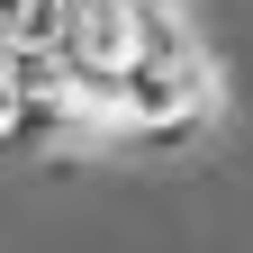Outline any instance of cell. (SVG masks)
I'll list each match as a JSON object with an SVG mask.
<instances>
[{"mask_svg": "<svg viewBox=\"0 0 253 253\" xmlns=\"http://www.w3.org/2000/svg\"><path fill=\"white\" fill-rule=\"evenodd\" d=\"M18 18H27V0H0V37H18Z\"/></svg>", "mask_w": 253, "mask_h": 253, "instance_id": "cell-1", "label": "cell"}, {"mask_svg": "<svg viewBox=\"0 0 253 253\" xmlns=\"http://www.w3.org/2000/svg\"><path fill=\"white\" fill-rule=\"evenodd\" d=\"M136 9H181V0H136Z\"/></svg>", "mask_w": 253, "mask_h": 253, "instance_id": "cell-2", "label": "cell"}]
</instances>
